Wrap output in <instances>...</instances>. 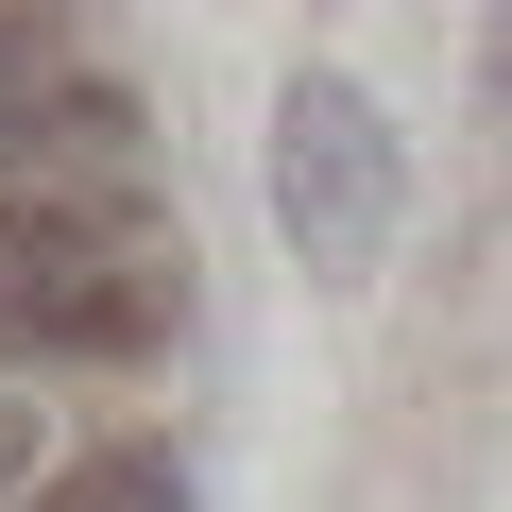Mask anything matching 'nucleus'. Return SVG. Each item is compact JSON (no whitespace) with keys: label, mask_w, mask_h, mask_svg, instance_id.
Here are the masks:
<instances>
[{"label":"nucleus","mask_w":512,"mask_h":512,"mask_svg":"<svg viewBox=\"0 0 512 512\" xmlns=\"http://www.w3.org/2000/svg\"><path fill=\"white\" fill-rule=\"evenodd\" d=\"M69 86V18H52V0H35V18H18V0H0V154H18V120Z\"/></svg>","instance_id":"nucleus-4"},{"label":"nucleus","mask_w":512,"mask_h":512,"mask_svg":"<svg viewBox=\"0 0 512 512\" xmlns=\"http://www.w3.org/2000/svg\"><path fill=\"white\" fill-rule=\"evenodd\" d=\"M35 478H52V461H35V410H18V393H0V512H18Z\"/></svg>","instance_id":"nucleus-5"},{"label":"nucleus","mask_w":512,"mask_h":512,"mask_svg":"<svg viewBox=\"0 0 512 512\" xmlns=\"http://www.w3.org/2000/svg\"><path fill=\"white\" fill-rule=\"evenodd\" d=\"M478 69H495V86H512V18H495V35H478Z\"/></svg>","instance_id":"nucleus-6"},{"label":"nucleus","mask_w":512,"mask_h":512,"mask_svg":"<svg viewBox=\"0 0 512 512\" xmlns=\"http://www.w3.org/2000/svg\"><path fill=\"white\" fill-rule=\"evenodd\" d=\"M188 325V256L171 239H120L103 205H35L0 188V376H120Z\"/></svg>","instance_id":"nucleus-1"},{"label":"nucleus","mask_w":512,"mask_h":512,"mask_svg":"<svg viewBox=\"0 0 512 512\" xmlns=\"http://www.w3.org/2000/svg\"><path fill=\"white\" fill-rule=\"evenodd\" d=\"M18 512H188V461H171V444H86V461H52Z\"/></svg>","instance_id":"nucleus-3"},{"label":"nucleus","mask_w":512,"mask_h":512,"mask_svg":"<svg viewBox=\"0 0 512 512\" xmlns=\"http://www.w3.org/2000/svg\"><path fill=\"white\" fill-rule=\"evenodd\" d=\"M393 205H410V137L376 120V86L291 69L274 86V239L308 256L325 291H359L376 256H393Z\"/></svg>","instance_id":"nucleus-2"}]
</instances>
